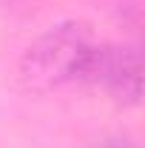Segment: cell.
Here are the masks:
<instances>
[{
  "mask_svg": "<svg viewBox=\"0 0 145 148\" xmlns=\"http://www.w3.org/2000/svg\"><path fill=\"white\" fill-rule=\"evenodd\" d=\"M77 83L97 86L120 106H140L142 97V54L134 43H94L80 69Z\"/></svg>",
  "mask_w": 145,
  "mask_h": 148,
  "instance_id": "cell-2",
  "label": "cell"
},
{
  "mask_svg": "<svg viewBox=\"0 0 145 148\" xmlns=\"http://www.w3.org/2000/svg\"><path fill=\"white\" fill-rule=\"evenodd\" d=\"M94 43V32L83 20H63L46 29L20 54L17 80L23 91L49 94L63 88L66 83H77Z\"/></svg>",
  "mask_w": 145,
  "mask_h": 148,
  "instance_id": "cell-1",
  "label": "cell"
},
{
  "mask_svg": "<svg viewBox=\"0 0 145 148\" xmlns=\"http://www.w3.org/2000/svg\"><path fill=\"white\" fill-rule=\"evenodd\" d=\"M94 148H140L134 140H128V137H105V140H100Z\"/></svg>",
  "mask_w": 145,
  "mask_h": 148,
  "instance_id": "cell-3",
  "label": "cell"
}]
</instances>
